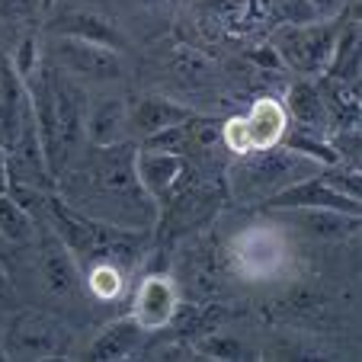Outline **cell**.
<instances>
[{
	"label": "cell",
	"mask_w": 362,
	"mask_h": 362,
	"mask_svg": "<svg viewBox=\"0 0 362 362\" xmlns=\"http://www.w3.org/2000/svg\"><path fill=\"white\" fill-rule=\"evenodd\" d=\"M282 106H286L288 122H295V129H298V132L315 135V138H330L334 122H330L327 106H324V100H321V93H317L315 81H308V77L292 81V87L286 90Z\"/></svg>",
	"instance_id": "obj_13"
},
{
	"label": "cell",
	"mask_w": 362,
	"mask_h": 362,
	"mask_svg": "<svg viewBox=\"0 0 362 362\" xmlns=\"http://www.w3.org/2000/svg\"><path fill=\"white\" fill-rule=\"evenodd\" d=\"M39 279L52 298H71L81 292V263L71 253V247L62 240V234L52 228L45 238L39 240Z\"/></svg>",
	"instance_id": "obj_11"
},
{
	"label": "cell",
	"mask_w": 362,
	"mask_h": 362,
	"mask_svg": "<svg viewBox=\"0 0 362 362\" xmlns=\"http://www.w3.org/2000/svg\"><path fill=\"white\" fill-rule=\"evenodd\" d=\"M52 77V100H55V160H52V177H64V167L74 160L83 141V125H87V103L83 90L74 83V77L58 68H48Z\"/></svg>",
	"instance_id": "obj_4"
},
{
	"label": "cell",
	"mask_w": 362,
	"mask_h": 362,
	"mask_svg": "<svg viewBox=\"0 0 362 362\" xmlns=\"http://www.w3.org/2000/svg\"><path fill=\"white\" fill-rule=\"evenodd\" d=\"M253 4H257V10H260L263 20L276 23V26H282V23L315 20L311 7H308V0H253Z\"/></svg>",
	"instance_id": "obj_22"
},
{
	"label": "cell",
	"mask_w": 362,
	"mask_h": 362,
	"mask_svg": "<svg viewBox=\"0 0 362 362\" xmlns=\"http://www.w3.org/2000/svg\"><path fill=\"white\" fill-rule=\"evenodd\" d=\"M189 116L196 112L189 106L177 100H167V96H158V93H148L141 100L129 103V141H144V138L158 135V132L170 129L177 122H186Z\"/></svg>",
	"instance_id": "obj_12"
},
{
	"label": "cell",
	"mask_w": 362,
	"mask_h": 362,
	"mask_svg": "<svg viewBox=\"0 0 362 362\" xmlns=\"http://www.w3.org/2000/svg\"><path fill=\"white\" fill-rule=\"evenodd\" d=\"M83 132L93 141V148L129 141V103L119 100V96H106L96 106H87V125H83Z\"/></svg>",
	"instance_id": "obj_17"
},
{
	"label": "cell",
	"mask_w": 362,
	"mask_h": 362,
	"mask_svg": "<svg viewBox=\"0 0 362 362\" xmlns=\"http://www.w3.org/2000/svg\"><path fill=\"white\" fill-rule=\"evenodd\" d=\"M135 4L144 10H164V7H170L173 0H135Z\"/></svg>",
	"instance_id": "obj_26"
},
{
	"label": "cell",
	"mask_w": 362,
	"mask_h": 362,
	"mask_svg": "<svg viewBox=\"0 0 362 362\" xmlns=\"http://www.w3.org/2000/svg\"><path fill=\"white\" fill-rule=\"evenodd\" d=\"M315 87L321 93L327 116L334 129H349L359 125V81H343L337 74H321L315 77Z\"/></svg>",
	"instance_id": "obj_19"
},
{
	"label": "cell",
	"mask_w": 362,
	"mask_h": 362,
	"mask_svg": "<svg viewBox=\"0 0 362 362\" xmlns=\"http://www.w3.org/2000/svg\"><path fill=\"white\" fill-rule=\"evenodd\" d=\"M52 68L64 71L71 77H83V81H119L125 74V64L119 52L106 45H93V42L74 39V35H55L52 42Z\"/></svg>",
	"instance_id": "obj_7"
},
{
	"label": "cell",
	"mask_w": 362,
	"mask_h": 362,
	"mask_svg": "<svg viewBox=\"0 0 362 362\" xmlns=\"http://www.w3.org/2000/svg\"><path fill=\"white\" fill-rule=\"evenodd\" d=\"M132 317L141 324L144 330H160L170 327L173 317L180 315V288L173 276L167 273H148L135 288L132 298Z\"/></svg>",
	"instance_id": "obj_10"
},
{
	"label": "cell",
	"mask_w": 362,
	"mask_h": 362,
	"mask_svg": "<svg viewBox=\"0 0 362 362\" xmlns=\"http://www.w3.org/2000/svg\"><path fill=\"white\" fill-rule=\"evenodd\" d=\"M0 340H4V327H0ZM0 359H7V356H4V349H0Z\"/></svg>",
	"instance_id": "obj_29"
},
{
	"label": "cell",
	"mask_w": 362,
	"mask_h": 362,
	"mask_svg": "<svg viewBox=\"0 0 362 362\" xmlns=\"http://www.w3.org/2000/svg\"><path fill=\"white\" fill-rule=\"evenodd\" d=\"M0 189H7V148L0 144Z\"/></svg>",
	"instance_id": "obj_25"
},
{
	"label": "cell",
	"mask_w": 362,
	"mask_h": 362,
	"mask_svg": "<svg viewBox=\"0 0 362 362\" xmlns=\"http://www.w3.org/2000/svg\"><path fill=\"white\" fill-rule=\"evenodd\" d=\"M10 250H13V247L7 244V240L0 238V263H7V257H10Z\"/></svg>",
	"instance_id": "obj_27"
},
{
	"label": "cell",
	"mask_w": 362,
	"mask_h": 362,
	"mask_svg": "<svg viewBox=\"0 0 362 362\" xmlns=\"http://www.w3.org/2000/svg\"><path fill=\"white\" fill-rule=\"evenodd\" d=\"M0 238L10 247H23L35 240V218L20 199H13L7 189H0Z\"/></svg>",
	"instance_id": "obj_20"
},
{
	"label": "cell",
	"mask_w": 362,
	"mask_h": 362,
	"mask_svg": "<svg viewBox=\"0 0 362 362\" xmlns=\"http://www.w3.org/2000/svg\"><path fill=\"white\" fill-rule=\"evenodd\" d=\"M349 0H308V7L315 13V20H337L343 7H346Z\"/></svg>",
	"instance_id": "obj_24"
},
{
	"label": "cell",
	"mask_w": 362,
	"mask_h": 362,
	"mask_svg": "<svg viewBox=\"0 0 362 362\" xmlns=\"http://www.w3.org/2000/svg\"><path fill=\"white\" fill-rule=\"evenodd\" d=\"M135 173L141 189L154 199V205H167L186 180V158L173 151L135 148Z\"/></svg>",
	"instance_id": "obj_9"
},
{
	"label": "cell",
	"mask_w": 362,
	"mask_h": 362,
	"mask_svg": "<svg viewBox=\"0 0 362 362\" xmlns=\"http://www.w3.org/2000/svg\"><path fill=\"white\" fill-rule=\"evenodd\" d=\"M173 282L196 301L218 295L225 288V263H221L218 250L209 240H192L180 257V276Z\"/></svg>",
	"instance_id": "obj_8"
},
{
	"label": "cell",
	"mask_w": 362,
	"mask_h": 362,
	"mask_svg": "<svg viewBox=\"0 0 362 362\" xmlns=\"http://www.w3.org/2000/svg\"><path fill=\"white\" fill-rule=\"evenodd\" d=\"M144 340V327L135 317H119V321L106 324L96 334V340L90 343L87 359H100V362H119V359H132L138 353Z\"/></svg>",
	"instance_id": "obj_18"
},
{
	"label": "cell",
	"mask_w": 362,
	"mask_h": 362,
	"mask_svg": "<svg viewBox=\"0 0 362 362\" xmlns=\"http://www.w3.org/2000/svg\"><path fill=\"white\" fill-rule=\"evenodd\" d=\"M267 205L269 209H301V205H317V209H337V212H346V215H356V218H359V199L337 192L330 183H324L321 173H315V177H308V180H301V183L288 186V189L276 192Z\"/></svg>",
	"instance_id": "obj_14"
},
{
	"label": "cell",
	"mask_w": 362,
	"mask_h": 362,
	"mask_svg": "<svg viewBox=\"0 0 362 362\" xmlns=\"http://www.w3.org/2000/svg\"><path fill=\"white\" fill-rule=\"evenodd\" d=\"M81 209L87 218L112 228L154 225L158 205L135 173V144L119 141L96 148L81 167Z\"/></svg>",
	"instance_id": "obj_1"
},
{
	"label": "cell",
	"mask_w": 362,
	"mask_h": 362,
	"mask_svg": "<svg viewBox=\"0 0 362 362\" xmlns=\"http://www.w3.org/2000/svg\"><path fill=\"white\" fill-rule=\"evenodd\" d=\"M192 349H196V356L218 359V362H225V359H231V362L253 359V353L244 346V340H240V337H234V334H228V330H221V327H215V330H209V334L196 337Z\"/></svg>",
	"instance_id": "obj_21"
},
{
	"label": "cell",
	"mask_w": 362,
	"mask_h": 362,
	"mask_svg": "<svg viewBox=\"0 0 362 362\" xmlns=\"http://www.w3.org/2000/svg\"><path fill=\"white\" fill-rule=\"evenodd\" d=\"M288 125L292 122L286 116V106L279 100H273V96H260L247 110V116L221 122V144H225V151H231L234 158L257 148H273V144L282 141Z\"/></svg>",
	"instance_id": "obj_5"
},
{
	"label": "cell",
	"mask_w": 362,
	"mask_h": 362,
	"mask_svg": "<svg viewBox=\"0 0 362 362\" xmlns=\"http://www.w3.org/2000/svg\"><path fill=\"white\" fill-rule=\"evenodd\" d=\"M55 35H74V39L83 42H93V45H106L112 52H122L129 45L125 33H119L116 23L110 16L93 13V10H68L55 20Z\"/></svg>",
	"instance_id": "obj_15"
},
{
	"label": "cell",
	"mask_w": 362,
	"mask_h": 362,
	"mask_svg": "<svg viewBox=\"0 0 362 362\" xmlns=\"http://www.w3.org/2000/svg\"><path fill=\"white\" fill-rule=\"evenodd\" d=\"M35 4H39L42 13H48V10H55V7H58V0H35Z\"/></svg>",
	"instance_id": "obj_28"
},
{
	"label": "cell",
	"mask_w": 362,
	"mask_h": 362,
	"mask_svg": "<svg viewBox=\"0 0 362 362\" xmlns=\"http://www.w3.org/2000/svg\"><path fill=\"white\" fill-rule=\"evenodd\" d=\"M321 167L324 164H317L315 158L286 148L279 141L273 148H257L247 151V154H238L231 170H228V189L238 202H269L276 192L321 173Z\"/></svg>",
	"instance_id": "obj_2"
},
{
	"label": "cell",
	"mask_w": 362,
	"mask_h": 362,
	"mask_svg": "<svg viewBox=\"0 0 362 362\" xmlns=\"http://www.w3.org/2000/svg\"><path fill=\"white\" fill-rule=\"evenodd\" d=\"M343 23L337 20H308V23H282L273 35V52L279 55V64L288 68L295 77L327 74L334 45Z\"/></svg>",
	"instance_id": "obj_3"
},
{
	"label": "cell",
	"mask_w": 362,
	"mask_h": 362,
	"mask_svg": "<svg viewBox=\"0 0 362 362\" xmlns=\"http://www.w3.org/2000/svg\"><path fill=\"white\" fill-rule=\"evenodd\" d=\"M279 215H286L288 221L301 228L308 238L317 240H340L346 234H353L359 228V218L337 209H317V205H301V209H276Z\"/></svg>",
	"instance_id": "obj_16"
},
{
	"label": "cell",
	"mask_w": 362,
	"mask_h": 362,
	"mask_svg": "<svg viewBox=\"0 0 362 362\" xmlns=\"http://www.w3.org/2000/svg\"><path fill=\"white\" fill-rule=\"evenodd\" d=\"M64 330L45 311H16L4 327L0 349L7 359H55L62 353Z\"/></svg>",
	"instance_id": "obj_6"
},
{
	"label": "cell",
	"mask_w": 362,
	"mask_h": 362,
	"mask_svg": "<svg viewBox=\"0 0 362 362\" xmlns=\"http://www.w3.org/2000/svg\"><path fill=\"white\" fill-rule=\"evenodd\" d=\"M170 71L183 83H202L205 74H209V64H205L196 52H189L186 45H180L177 52H173V58H170Z\"/></svg>",
	"instance_id": "obj_23"
}]
</instances>
